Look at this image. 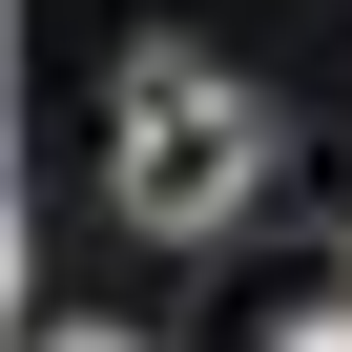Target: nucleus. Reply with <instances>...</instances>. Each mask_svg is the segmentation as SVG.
<instances>
[{"instance_id": "obj_1", "label": "nucleus", "mask_w": 352, "mask_h": 352, "mask_svg": "<svg viewBox=\"0 0 352 352\" xmlns=\"http://www.w3.org/2000/svg\"><path fill=\"white\" fill-rule=\"evenodd\" d=\"M104 187H124V228L208 249V228L270 187V104H249L228 63H187V42H124V83H104Z\"/></svg>"}, {"instance_id": "obj_3", "label": "nucleus", "mask_w": 352, "mask_h": 352, "mask_svg": "<svg viewBox=\"0 0 352 352\" xmlns=\"http://www.w3.org/2000/svg\"><path fill=\"white\" fill-rule=\"evenodd\" d=\"M21 352H145V331H21Z\"/></svg>"}, {"instance_id": "obj_2", "label": "nucleus", "mask_w": 352, "mask_h": 352, "mask_svg": "<svg viewBox=\"0 0 352 352\" xmlns=\"http://www.w3.org/2000/svg\"><path fill=\"white\" fill-rule=\"evenodd\" d=\"M270 352H352V290H331V311H290V331H270Z\"/></svg>"}]
</instances>
